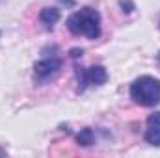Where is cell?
<instances>
[{
    "label": "cell",
    "instance_id": "obj_4",
    "mask_svg": "<svg viewBox=\"0 0 160 158\" xmlns=\"http://www.w3.org/2000/svg\"><path fill=\"white\" fill-rule=\"evenodd\" d=\"M77 78H78V87L77 91L82 93L86 91V87L89 86H102L106 84L108 80V73L102 65H91L88 69H82V67H77Z\"/></svg>",
    "mask_w": 160,
    "mask_h": 158
},
{
    "label": "cell",
    "instance_id": "obj_9",
    "mask_svg": "<svg viewBox=\"0 0 160 158\" xmlns=\"http://www.w3.org/2000/svg\"><path fill=\"white\" fill-rule=\"evenodd\" d=\"M80 56H82V50H78V48L71 50V58H80Z\"/></svg>",
    "mask_w": 160,
    "mask_h": 158
},
{
    "label": "cell",
    "instance_id": "obj_2",
    "mask_svg": "<svg viewBox=\"0 0 160 158\" xmlns=\"http://www.w3.org/2000/svg\"><path fill=\"white\" fill-rule=\"evenodd\" d=\"M130 99L145 108H153L160 104V80L149 75H143L130 84Z\"/></svg>",
    "mask_w": 160,
    "mask_h": 158
},
{
    "label": "cell",
    "instance_id": "obj_7",
    "mask_svg": "<svg viewBox=\"0 0 160 158\" xmlns=\"http://www.w3.org/2000/svg\"><path fill=\"white\" fill-rule=\"evenodd\" d=\"M77 141H78V145H82V147L93 145V143H95V134H93V130H91V128H82L78 134H77Z\"/></svg>",
    "mask_w": 160,
    "mask_h": 158
},
{
    "label": "cell",
    "instance_id": "obj_10",
    "mask_svg": "<svg viewBox=\"0 0 160 158\" xmlns=\"http://www.w3.org/2000/svg\"><path fill=\"white\" fill-rule=\"evenodd\" d=\"M0 156H6V149H2V147H0Z\"/></svg>",
    "mask_w": 160,
    "mask_h": 158
},
{
    "label": "cell",
    "instance_id": "obj_1",
    "mask_svg": "<svg viewBox=\"0 0 160 158\" xmlns=\"http://www.w3.org/2000/svg\"><path fill=\"white\" fill-rule=\"evenodd\" d=\"M67 30L73 36H84L88 39H99L101 37V13L95 7H82L78 11L71 13L67 19Z\"/></svg>",
    "mask_w": 160,
    "mask_h": 158
},
{
    "label": "cell",
    "instance_id": "obj_6",
    "mask_svg": "<svg viewBox=\"0 0 160 158\" xmlns=\"http://www.w3.org/2000/svg\"><path fill=\"white\" fill-rule=\"evenodd\" d=\"M39 21L47 28H52L60 21V9L58 7H43L39 13Z\"/></svg>",
    "mask_w": 160,
    "mask_h": 158
},
{
    "label": "cell",
    "instance_id": "obj_8",
    "mask_svg": "<svg viewBox=\"0 0 160 158\" xmlns=\"http://www.w3.org/2000/svg\"><path fill=\"white\" fill-rule=\"evenodd\" d=\"M119 6L123 7V11H125V13H130V11L134 9V4H132L130 0H119Z\"/></svg>",
    "mask_w": 160,
    "mask_h": 158
},
{
    "label": "cell",
    "instance_id": "obj_3",
    "mask_svg": "<svg viewBox=\"0 0 160 158\" xmlns=\"http://www.w3.org/2000/svg\"><path fill=\"white\" fill-rule=\"evenodd\" d=\"M60 69H62V60L58 56H54V54L45 56L39 62L34 63V82L39 84V86L48 84L50 80H54L58 77Z\"/></svg>",
    "mask_w": 160,
    "mask_h": 158
},
{
    "label": "cell",
    "instance_id": "obj_5",
    "mask_svg": "<svg viewBox=\"0 0 160 158\" xmlns=\"http://www.w3.org/2000/svg\"><path fill=\"white\" fill-rule=\"evenodd\" d=\"M145 141L155 145V147H160V112H155L147 117Z\"/></svg>",
    "mask_w": 160,
    "mask_h": 158
}]
</instances>
